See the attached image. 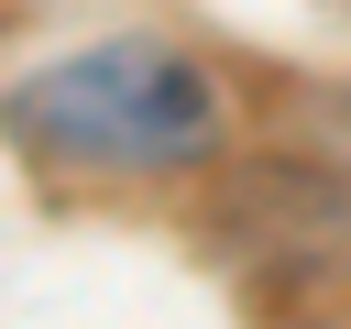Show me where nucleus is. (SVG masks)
<instances>
[{"label":"nucleus","instance_id":"nucleus-1","mask_svg":"<svg viewBox=\"0 0 351 329\" xmlns=\"http://www.w3.org/2000/svg\"><path fill=\"white\" fill-rule=\"evenodd\" d=\"M11 121H22V143L77 154V164H208L219 154V77L154 33H121V44L33 66L11 88Z\"/></svg>","mask_w":351,"mask_h":329},{"label":"nucleus","instance_id":"nucleus-2","mask_svg":"<svg viewBox=\"0 0 351 329\" xmlns=\"http://www.w3.org/2000/svg\"><path fill=\"white\" fill-rule=\"evenodd\" d=\"M219 230H230L263 274L340 263V252H351V175H340V164H318V154H274V164L230 175Z\"/></svg>","mask_w":351,"mask_h":329},{"label":"nucleus","instance_id":"nucleus-3","mask_svg":"<svg viewBox=\"0 0 351 329\" xmlns=\"http://www.w3.org/2000/svg\"><path fill=\"white\" fill-rule=\"evenodd\" d=\"M285 143L351 175V88H318V99H296V121H285Z\"/></svg>","mask_w":351,"mask_h":329}]
</instances>
